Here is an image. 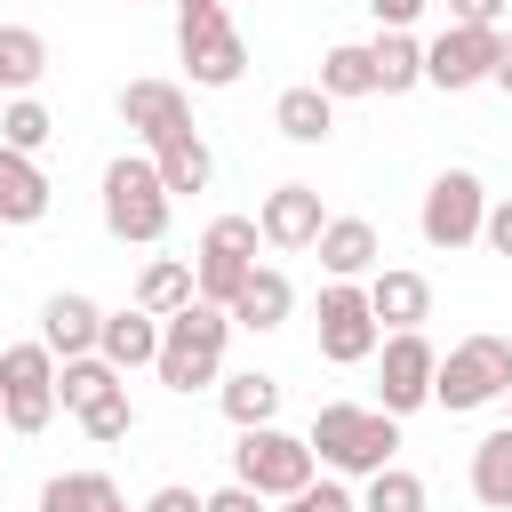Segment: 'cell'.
<instances>
[{
    "label": "cell",
    "mask_w": 512,
    "mask_h": 512,
    "mask_svg": "<svg viewBox=\"0 0 512 512\" xmlns=\"http://www.w3.org/2000/svg\"><path fill=\"white\" fill-rule=\"evenodd\" d=\"M224 336H232V312H224V304H208V296L176 304V312L160 320V352H152L160 384H168V392H200V384H216Z\"/></svg>",
    "instance_id": "6da1fadb"
},
{
    "label": "cell",
    "mask_w": 512,
    "mask_h": 512,
    "mask_svg": "<svg viewBox=\"0 0 512 512\" xmlns=\"http://www.w3.org/2000/svg\"><path fill=\"white\" fill-rule=\"evenodd\" d=\"M400 448V416L392 408H360V400H328L312 416V456L336 472H384Z\"/></svg>",
    "instance_id": "7a4b0ae2"
},
{
    "label": "cell",
    "mask_w": 512,
    "mask_h": 512,
    "mask_svg": "<svg viewBox=\"0 0 512 512\" xmlns=\"http://www.w3.org/2000/svg\"><path fill=\"white\" fill-rule=\"evenodd\" d=\"M176 48H184L200 88H232L248 72V40L232 32L224 0H176Z\"/></svg>",
    "instance_id": "3957f363"
},
{
    "label": "cell",
    "mask_w": 512,
    "mask_h": 512,
    "mask_svg": "<svg viewBox=\"0 0 512 512\" xmlns=\"http://www.w3.org/2000/svg\"><path fill=\"white\" fill-rule=\"evenodd\" d=\"M104 232L112 240H136V248H152L168 232V184H160L152 160L128 152V160L104 168Z\"/></svg>",
    "instance_id": "277c9868"
},
{
    "label": "cell",
    "mask_w": 512,
    "mask_h": 512,
    "mask_svg": "<svg viewBox=\"0 0 512 512\" xmlns=\"http://www.w3.org/2000/svg\"><path fill=\"white\" fill-rule=\"evenodd\" d=\"M504 392H512V344H504V336H464V344L432 368V400H440L448 416L488 408V400H504Z\"/></svg>",
    "instance_id": "5b68a950"
},
{
    "label": "cell",
    "mask_w": 512,
    "mask_h": 512,
    "mask_svg": "<svg viewBox=\"0 0 512 512\" xmlns=\"http://www.w3.org/2000/svg\"><path fill=\"white\" fill-rule=\"evenodd\" d=\"M56 416V352L48 344H0V424L48 432Z\"/></svg>",
    "instance_id": "8992f818"
},
{
    "label": "cell",
    "mask_w": 512,
    "mask_h": 512,
    "mask_svg": "<svg viewBox=\"0 0 512 512\" xmlns=\"http://www.w3.org/2000/svg\"><path fill=\"white\" fill-rule=\"evenodd\" d=\"M232 480L256 488V496H296V488L312 480V440L272 432V424H248L240 448H232Z\"/></svg>",
    "instance_id": "52a82bcc"
},
{
    "label": "cell",
    "mask_w": 512,
    "mask_h": 512,
    "mask_svg": "<svg viewBox=\"0 0 512 512\" xmlns=\"http://www.w3.org/2000/svg\"><path fill=\"white\" fill-rule=\"evenodd\" d=\"M256 216H216L208 232H200V256H192V296H208V304H232V288L248 280V264H256Z\"/></svg>",
    "instance_id": "ba28073f"
},
{
    "label": "cell",
    "mask_w": 512,
    "mask_h": 512,
    "mask_svg": "<svg viewBox=\"0 0 512 512\" xmlns=\"http://www.w3.org/2000/svg\"><path fill=\"white\" fill-rule=\"evenodd\" d=\"M376 344H384V328H376V312H368V288L328 280V288H320V360L360 368Z\"/></svg>",
    "instance_id": "9c48e42d"
},
{
    "label": "cell",
    "mask_w": 512,
    "mask_h": 512,
    "mask_svg": "<svg viewBox=\"0 0 512 512\" xmlns=\"http://www.w3.org/2000/svg\"><path fill=\"white\" fill-rule=\"evenodd\" d=\"M496 40H504L496 24H448V32L424 48V80L448 88V96H456V88H480V80L496 72Z\"/></svg>",
    "instance_id": "30bf717a"
},
{
    "label": "cell",
    "mask_w": 512,
    "mask_h": 512,
    "mask_svg": "<svg viewBox=\"0 0 512 512\" xmlns=\"http://www.w3.org/2000/svg\"><path fill=\"white\" fill-rule=\"evenodd\" d=\"M480 216H488V200H480V176L472 168H448V176H432V192H424V240L432 248H464V240H480Z\"/></svg>",
    "instance_id": "8fae6325"
},
{
    "label": "cell",
    "mask_w": 512,
    "mask_h": 512,
    "mask_svg": "<svg viewBox=\"0 0 512 512\" xmlns=\"http://www.w3.org/2000/svg\"><path fill=\"white\" fill-rule=\"evenodd\" d=\"M432 368H440V352L424 344V328H392V344H384V400L376 408H392V416L424 408L432 400Z\"/></svg>",
    "instance_id": "7c38bea8"
},
{
    "label": "cell",
    "mask_w": 512,
    "mask_h": 512,
    "mask_svg": "<svg viewBox=\"0 0 512 512\" xmlns=\"http://www.w3.org/2000/svg\"><path fill=\"white\" fill-rule=\"evenodd\" d=\"M320 192L312 184H280V192H264V208H256V232L272 240V248H312L320 240Z\"/></svg>",
    "instance_id": "4fadbf2b"
},
{
    "label": "cell",
    "mask_w": 512,
    "mask_h": 512,
    "mask_svg": "<svg viewBox=\"0 0 512 512\" xmlns=\"http://www.w3.org/2000/svg\"><path fill=\"white\" fill-rule=\"evenodd\" d=\"M312 248H320V272H328V280H360V272H376V256H384V240H376L368 216H328Z\"/></svg>",
    "instance_id": "5bb4252c"
},
{
    "label": "cell",
    "mask_w": 512,
    "mask_h": 512,
    "mask_svg": "<svg viewBox=\"0 0 512 512\" xmlns=\"http://www.w3.org/2000/svg\"><path fill=\"white\" fill-rule=\"evenodd\" d=\"M120 120H128L144 144H160L168 128H192V112H184V88H176V80H128V88H120Z\"/></svg>",
    "instance_id": "9a60e30c"
},
{
    "label": "cell",
    "mask_w": 512,
    "mask_h": 512,
    "mask_svg": "<svg viewBox=\"0 0 512 512\" xmlns=\"http://www.w3.org/2000/svg\"><path fill=\"white\" fill-rule=\"evenodd\" d=\"M368 312H376V328H424V312H432V280H424V272H392V264H376V272H368Z\"/></svg>",
    "instance_id": "2e32d148"
},
{
    "label": "cell",
    "mask_w": 512,
    "mask_h": 512,
    "mask_svg": "<svg viewBox=\"0 0 512 512\" xmlns=\"http://www.w3.org/2000/svg\"><path fill=\"white\" fill-rule=\"evenodd\" d=\"M288 304H296L288 272H272V264H248V280L232 288V304H224V312H232V328H256V336H264V328H280V320H288Z\"/></svg>",
    "instance_id": "e0dca14e"
},
{
    "label": "cell",
    "mask_w": 512,
    "mask_h": 512,
    "mask_svg": "<svg viewBox=\"0 0 512 512\" xmlns=\"http://www.w3.org/2000/svg\"><path fill=\"white\" fill-rule=\"evenodd\" d=\"M96 328H104V312H96L88 296H48V304H40V344L64 352V360L96 352Z\"/></svg>",
    "instance_id": "ac0fdd59"
},
{
    "label": "cell",
    "mask_w": 512,
    "mask_h": 512,
    "mask_svg": "<svg viewBox=\"0 0 512 512\" xmlns=\"http://www.w3.org/2000/svg\"><path fill=\"white\" fill-rule=\"evenodd\" d=\"M96 352L128 376V368H144L152 352H160V320L144 312V304H128V312H104V328H96Z\"/></svg>",
    "instance_id": "d6986e66"
},
{
    "label": "cell",
    "mask_w": 512,
    "mask_h": 512,
    "mask_svg": "<svg viewBox=\"0 0 512 512\" xmlns=\"http://www.w3.org/2000/svg\"><path fill=\"white\" fill-rule=\"evenodd\" d=\"M48 216V176L32 168V152L0 144V224H40Z\"/></svg>",
    "instance_id": "ffe728a7"
},
{
    "label": "cell",
    "mask_w": 512,
    "mask_h": 512,
    "mask_svg": "<svg viewBox=\"0 0 512 512\" xmlns=\"http://www.w3.org/2000/svg\"><path fill=\"white\" fill-rule=\"evenodd\" d=\"M152 168H160L168 200H176V192H208V176H216V160H208V144H200L192 128H168V136L152 144Z\"/></svg>",
    "instance_id": "44dd1931"
},
{
    "label": "cell",
    "mask_w": 512,
    "mask_h": 512,
    "mask_svg": "<svg viewBox=\"0 0 512 512\" xmlns=\"http://www.w3.org/2000/svg\"><path fill=\"white\" fill-rule=\"evenodd\" d=\"M272 128H280L288 144H328V128H336V96H320L312 80H304V88H280Z\"/></svg>",
    "instance_id": "7402d4cb"
},
{
    "label": "cell",
    "mask_w": 512,
    "mask_h": 512,
    "mask_svg": "<svg viewBox=\"0 0 512 512\" xmlns=\"http://www.w3.org/2000/svg\"><path fill=\"white\" fill-rule=\"evenodd\" d=\"M368 72H376L384 96H408V88L424 80V48H416L408 32H384V24H376V40H368Z\"/></svg>",
    "instance_id": "603a6c76"
},
{
    "label": "cell",
    "mask_w": 512,
    "mask_h": 512,
    "mask_svg": "<svg viewBox=\"0 0 512 512\" xmlns=\"http://www.w3.org/2000/svg\"><path fill=\"white\" fill-rule=\"evenodd\" d=\"M472 496L488 512H512V424H496L480 448H472Z\"/></svg>",
    "instance_id": "cb8c5ba5"
},
{
    "label": "cell",
    "mask_w": 512,
    "mask_h": 512,
    "mask_svg": "<svg viewBox=\"0 0 512 512\" xmlns=\"http://www.w3.org/2000/svg\"><path fill=\"white\" fill-rule=\"evenodd\" d=\"M136 304H144L152 320H168L176 304H192V264H184V256H152L144 280H136Z\"/></svg>",
    "instance_id": "d4e9b609"
},
{
    "label": "cell",
    "mask_w": 512,
    "mask_h": 512,
    "mask_svg": "<svg viewBox=\"0 0 512 512\" xmlns=\"http://www.w3.org/2000/svg\"><path fill=\"white\" fill-rule=\"evenodd\" d=\"M224 416L248 432V424H272L280 416V384L264 376V368H240V376H224Z\"/></svg>",
    "instance_id": "484cf974"
},
{
    "label": "cell",
    "mask_w": 512,
    "mask_h": 512,
    "mask_svg": "<svg viewBox=\"0 0 512 512\" xmlns=\"http://www.w3.org/2000/svg\"><path fill=\"white\" fill-rule=\"evenodd\" d=\"M112 504H120V488L104 472H56L40 488V512H112Z\"/></svg>",
    "instance_id": "4316f807"
},
{
    "label": "cell",
    "mask_w": 512,
    "mask_h": 512,
    "mask_svg": "<svg viewBox=\"0 0 512 512\" xmlns=\"http://www.w3.org/2000/svg\"><path fill=\"white\" fill-rule=\"evenodd\" d=\"M320 96H376V72H368V48L360 40H336L328 56H320V80H312Z\"/></svg>",
    "instance_id": "83f0119b"
},
{
    "label": "cell",
    "mask_w": 512,
    "mask_h": 512,
    "mask_svg": "<svg viewBox=\"0 0 512 512\" xmlns=\"http://www.w3.org/2000/svg\"><path fill=\"white\" fill-rule=\"evenodd\" d=\"M48 72V40L32 24H0V88H32Z\"/></svg>",
    "instance_id": "f1b7e54d"
},
{
    "label": "cell",
    "mask_w": 512,
    "mask_h": 512,
    "mask_svg": "<svg viewBox=\"0 0 512 512\" xmlns=\"http://www.w3.org/2000/svg\"><path fill=\"white\" fill-rule=\"evenodd\" d=\"M112 384H120V368H112L104 352H80V360H64V376H56V400L80 416V408H88V400H104Z\"/></svg>",
    "instance_id": "f546056e"
},
{
    "label": "cell",
    "mask_w": 512,
    "mask_h": 512,
    "mask_svg": "<svg viewBox=\"0 0 512 512\" xmlns=\"http://www.w3.org/2000/svg\"><path fill=\"white\" fill-rule=\"evenodd\" d=\"M360 512H424V480L400 472V464H384V472H368V504Z\"/></svg>",
    "instance_id": "4dcf8cb0"
},
{
    "label": "cell",
    "mask_w": 512,
    "mask_h": 512,
    "mask_svg": "<svg viewBox=\"0 0 512 512\" xmlns=\"http://www.w3.org/2000/svg\"><path fill=\"white\" fill-rule=\"evenodd\" d=\"M48 136H56V120H48V112H40L32 96H16V104L0 112V144H16V152H40Z\"/></svg>",
    "instance_id": "1f68e13d"
},
{
    "label": "cell",
    "mask_w": 512,
    "mask_h": 512,
    "mask_svg": "<svg viewBox=\"0 0 512 512\" xmlns=\"http://www.w3.org/2000/svg\"><path fill=\"white\" fill-rule=\"evenodd\" d=\"M128 424H136V408H128V392H120V384H112L104 400H88V408H80V432H88V440H128Z\"/></svg>",
    "instance_id": "d6a6232c"
},
{
    "label": "cell",
    "mask_w": 512,
    "mask_h": 512,
    "mask_svg": "<svg viewBox=\"0 0 512 512\" xmlns=\"http://www.w3.org/2000/svg\"><path fill=\"white\" fill-rule=\"evenodd\" d=\"M280 504H288V512H360L336 480H304V488H296V496H280Z\"/></svg>",
    "instance_id": "836d02e7"
},
{
    "label": "cell",
    "mask_w": 512,
    "mask_h": 512,
    "mask_svg": "<svg viewBox=\"0 0 512 512\" xmlns=\"http://www.w3.org/2000/svg\"><path fill=\"white\" fill-rule=\"evenodd\" d=\"M200 512H264V496L232 480V488H216V496H200Z\"/></svg>",
    "instance_id": "e575fe53"
},
{
    "label": "cell",
    "mask_w": 512,
    "mask_h": 512,
    "mask_svg": "<svg viewBox=\"0 0 512 512\" xmlns=\"http://www.w3.org/2000/svg\"><path fill=\"white\" fill-rule=\"evenodd\" d=\"M368 8H376V24H384V32H408V24H416L432 0H368Z\"/></svg>",
    "instance_id": "d590c367"
},
{
    "label": "cell",
    "mask_w": 512,
    "mask_h": 512,
    "mask_svg": "<svg viewBox=\"0 0 512 512\" xmlns=\"http://www.w3.org/2000/svg\"><path fill=\"white\" fill-rule=\"evenodd\" d=\"M480 240H488V248H496V256H512V200H504V208H488V216H480Z\"/></svg>",
    "instance_id": "8d00e7d4"
},
{
    "label": "cell",
    "mask_w": 512,
    "mask_h": 512,
    "mask_svg": "<svg viewBox=\"0 0 512 512\" xmlns=\"http://www.w3.org/2000/svg\"><path fill=\"white\" fill-rule=\"evenodd\" d=\"M504 0H448V24H496Z\"/></svg>",
    "instance_id": "74e56055"
},
{
    "label": "cell",
    "mask_w": 512,
    "mask_h": 512,
    "mask_svg": "<svg viewBox=\"0 0 512 512\" xmlns=\"http://www.w3.org/2000/svg\"><path fill=\"white\" fill-rule=\"evenodd\" d=\"M144 512H200V496H192V488H160Z\"/></svg>",
    "instance_id": "f35d334b"
},
{
    "label": "cell",
    "mask_w": 512,
    "mask_h": 512,
    "mask_svg": "<svg viewBox=\"0 0 512 512\" xmlns=\"http://www.w3.org/2000/svg\"><path fill=\"white\" fill-rule=\"evenodd\" d=\"M488 80H496V88L512 96V40H496V72H488Z\"/></svg>",
    "instance_id": "ab89813d"
},
{
    "label": "cell",
    "mask_w": 512,
    "mask_h": 512,
    "mask_svg": "<svg viewBox=\"0 0 512 512\" xmlns=\"http://www.w3.org/2000/svg\"><path fill=\"white\" fill-rule=\"evenodd\" d=\"M112 512H128V504H112Z\"/></svg>",
    "instance_id": "60d3db41"
},
{
    "label": "cell",
    "mask_w": 512,
    "mask_h": 512,
    "mask_svg": "<svg viewBox=\"0 0 512 512\" xmlns=\"http://www.w3.org/2000/svg\"><path fill=\"white\" fill-rule=\"evenodd\" d=\"M504 400H512V392H504Z\"/></svg>",
    "instance_id": "b9f144b4"
}]
</instances>
